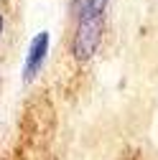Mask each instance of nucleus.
I'll use <instances>...</instances> for the list:
<instances>
[{
  "label": "nucleus",
  "instance_id": "nucleus-1",
  "mask_svg": "<svg viewBox=\"0 0 158 160\" xmlns=\"http://www.w3.org/2000/svg\"><path fill=\"white\" fill-rule=\"evenodd\" d=\"M69 56L71 61L79 66H87L94 61V56L100 53L102 41H105V31H107V15H92V18H76L69 21Z\"/></svg>",
  "mask_w": 158,
  "mask_h": 160
},
{
  "label": "nucleus",
  "instance_id": "nucleus-2",
  "mask_svg": "<svg viewBox=\"0 0 158 160\" xmlns=\"http://www.w3.org/2000/svg\"><path fill=\"white\" fill-rule=\"evenodd\" d=\"M49 48H51V33L41 31L31 38L28 51H26V61H23V84H33L38 76H41L44 66H46V58H49Z\"/></svg>",
  "mask_w": 158,
  "mask_h": 160
},
{
  "label": "nucleus",
  "instance_id": "nucleus-3",
  "mask_svg": "<svg viewBox=\"0 0 158 160\" xmlns=\"http://www.w3.org/2000/svg\"><path fill=\"white\" fill-rule=\"evenodd\" d=\"M107 13H110V0H69V21L107 15Z\"/></svg>",
  "mask_w": 158,
  "mask_h": 160
},
{
  "label": "nucleus",
  "instance_id": "nucleus-4",
  "mask_svg": "<svg viewBox=\"0 0 158 160\" xmlns=\"http://www.w3.org/2000/svg\"><path fill=\"white\" fill-rule=\"evenodd\" d=\"M3 33H5V10L0 8V41H3Z\"/></svg>",
  "mask_w": 158,
  "mask_h": 160
}]
</instances>
